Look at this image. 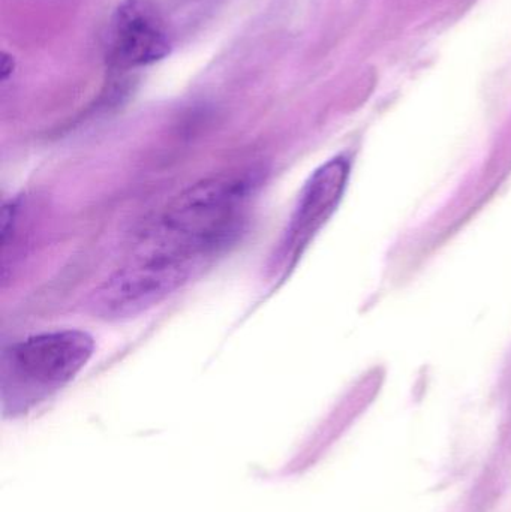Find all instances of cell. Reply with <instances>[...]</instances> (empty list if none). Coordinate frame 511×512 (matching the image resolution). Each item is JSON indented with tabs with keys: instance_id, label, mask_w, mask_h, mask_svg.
<instances>
[{
	"instance_id": "277c9868",
	"label": "cell",
	"mask_w": 511,
	"mask_h": 512,
	"mask_svg": "<svg viewBox=\"0 0 511 512\" xmlns=\"http://www.w3.org/2000/svg\"><path fill=\"white\" fill-rule=\"evenodd\" d=\"M173 39L164 18L149 0H123L111 15L105 54L111 68L131 71L167 57Z\"/></svg>"
},
{
	"instance_id": "6da1fadb",
	"label": "cell",
	"mask_w": 511,
	"mask_h": 512,
	"mask_svg": "<svg viewBox=\"0 0 511 512\" xmlns=\"http://www.w3.org/2000/svg\"><path fill=\"white\" fill-rule=\"evenodd\" d=\"M254 183L218 177L192 186L141 234L128 259L191 277L237 239Z\"/></svg>"
},
{
	"instance_id": "7a4b0ae2",
	"label": "cell",
	"mask_w": 511,
	"mask_h": 512,
	"mask_svg": "<svg viewBox=\"0 0 511 512\" xmlns=\"http://www.w3.org/2000/svg\"><path fill=\"white\" fill-rule=\"evenodd\" d=\"M95 351L90 334L57 330L35 334L2 352L3 394L32 397L68 384Z\"/></svg>"
},
{
	"instance_id": "5b68a950",
	"label": "cell",
	"mask_w": 511,
	"mask_h": 512,
	"mask_svg": "<svg viewBox=\"0 0 511 512\" xmlns=\"http://www.w3.org/2000/svg\"><path fill=\"white\" fill-rule=\"evenodd\" d=\"M12 69H14V60L12 57H9L8 54H3L2 59V78L6 80L9 75L12 74Z\"/></svg>"
},
{
	"instance_id": "3957f363",
	"label": "cell",
	"mask_w": 511,
	"mask_h": 512,
	"mask_svg": "<svg viewBox=\"0 0 511 512\" xmlns=\"http://www.w3.org/2000/svg\"><path fill=\"white\" fill-rule=\"evenodd\" d=\"M350 177V161L336 156L321 165L300 192L293 215L272 256L270 273L282 280L296 267L312 240L335 213Z\"/></svg>"
}]
</instances>
